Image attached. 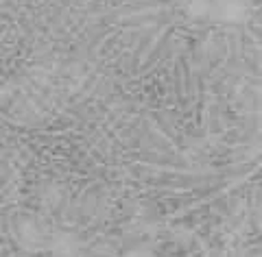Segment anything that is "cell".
I'll list each match as a JSON object with an SVG mask.
<instances>
[{"label": "cell", "mask_w": 262, "mask_h": 257, "mask_svg": "<svg viewBox=\"0 0 262 257\" xmlns=\"http://www.w3.org/2000/svg\"><path fill=\"white\" fill-rule=\"evenodd\" d=\"M77 248L79 242L72 236L63 233V236H57L55 242H53V255L55 257H75L77 255Z\"/></svg>", "instance_id": "cell-3"}, {"label": "cell", "mask_w": 262, "mask_h": 257, "mask_svg": "<svg viewBox=\"0 0 262 257\" xmlns=\"http://www.w3.org/2000/svg\"><path fill=\"white\" fill-rule=\"evenodd\" d=\"M249 7L245 0H214V9H212V18L221 24H241L247 20Z\"/></svg>", "instance_id": "cell-1"}, {"label": "cell", "mask_w": 262, "mask_h": 257, "mask_svg": "<svg viewBox=\"0 0 262 257\" xmlns=\"http://www.w3.org/2000/svg\"><path fill=\"white\" fill-rule=\"evenodd\" d=\"M127 257H146L144 253H131V255H127Z\"/></svg>", "instance_id": "cell-4"}, {"label": "cell", "mask_w": 262, "mask_h": 257, "mask_svg": "<svg viewBox=\"0 0 262 257\" xmlns=\"http://www.w3.org/2000/svg\"><path fill=\"white\" fill-rule=\"evenodd\" d=\"M214 0H184V13L192 20H210Z\"/></svg>", "instance_id": "cell-2"}]
</instances>
